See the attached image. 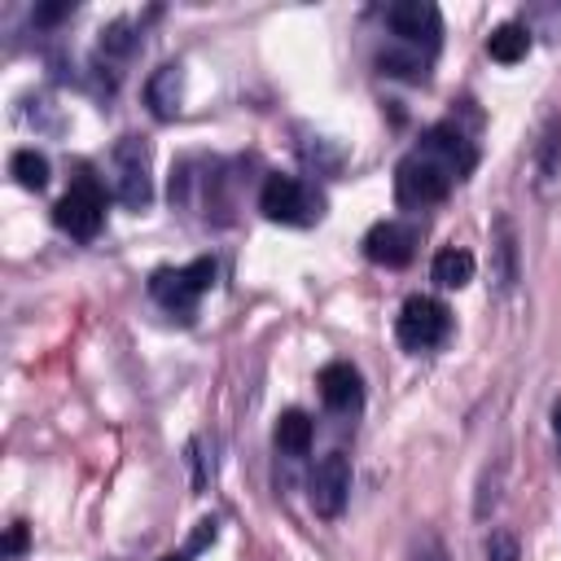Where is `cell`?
Masks as SVG:
<instances>
[{"instance_id":"obj_1","label":"cell","mask_w":561,"mask_h":561,"mask_svg":"<svg viewBox=\"0 0 561 561\" xmlns=\"http://www.w3.org/2000/svg\"><path fill=\"white\" fill-rule=\"evenodd\" d=\"M456 184V171L425 145H416L412 153L399 158L394 167V202L403 210H425V206H438Z\"/></svg>"},{"instance_id":"obj_2","label":"cell","mask_w":561,"mask_h":561,"mask_svg":"<svg viewBox=\"0 0 561 561\" xmlns=\"http://www.w3.org/2000/svg\"><path fill=\"white\" fill-rule=\"evenodd\" d=\"M215 272H219V267H215L210 254H202V259H193V263H184V267H158V272L149 276V298H153L162 311H171V316H180V320H193L202 294L215 285Z\"/></svg>"},{"instance_id":"obj_3","label":"cell","mask_w":561,"mask_h":561,"mask_svg":"<svg viewBox=\"0 0 561 561\" xmlns=\"http://www.w3.org/2000/svg\"><path fill=\"white\" fill-rule=\"evenodd\" d=\"M259 210L272 219V224H289V228H307L324 215V197L320 188H311L302 175H285V171H272L259 188Z\"/></svg>"},{"instance_id":"obj_4","label":"cell","mask_w":561,"mask_h":561,"mask_svg":"<svg viewBox=\"0 0 561 561\" xmlns=\"http://www.w3.org/2000/svg\"><path fill=\"white\" fill-rule=\"evenodd\" d=\"M110 188L114 202L127 210H145L153 202V180H149V140L145 136H123L110 153Z\"/></svg>"},{"instance_id":"obj_5","label":"cell","mask_w":561,"mask_h":561,"mask_svg":"<svg viewBox=\"0 0 561 561\" xmlns=\"http://www.w3.org/2000/svg\"><path fill=\"white\" fill-rule=\"evenodd\" d=\"M53 224L75 241H92L101 232V224H105V188H101V180L92 171H79L75 184L57 197Z\"/></svg>"},{"instance_id":"obj_6","label":"cell","mask_w":561,"mask_h":561,"mask_svg":"<svg viewBox=\"0 0 561 561\" xmlns=\"http://www.w3.org/2000/svg\"><path fill=\"white\" fill-rule=\"evenodd\" d=\"M394 337H399V346L412 351V355L443 346V342L451 337V311H447V302H438V298H430V294H412V298L399 307V316H394Z\"/></svg>"},{"instance_id":"obj_7","label":"cell","mask_w":561,"mask_h":561,"mask_svg":"<svg viewBox=\"0 0 561 561\" xmlns=\"http://www.w3.org/2000/svg\"><path fill=\"white\" fill-rule=\"evenodd\" d=\"M386 26H390L399 48H412V53L434 61L438 35H443V18H438V9L430 0H399V4H390L386 9Z\"/></svg>"},{"instance_id":"obj_8","label":"cell","mask_w":561,"mask_h":561,"mask_svg":"<svg viewBox=\"0 0 561 561\" xmlns=\"http://www.w3.org/2000/svg\"><path fill=\"white\" fill-rule=\"evenodd\" d=\"M307 495H311V508L320 517H342L346 495H351V465H346L342 451H329V456L316 460L311 482H307Z\"/></svg>"},{"instance_id":"obj_9","label":"cell","mask_w":561,"mask_h":561,"mask_svg":"<svg viewBox=\"0 0 561 561\" xmlns=\"http://www.w3.org/2000/svg\"><path fill=\"white\" fill-rule=\"evenodd\" d=\"M416 224H403V219H381L368 228L364 237V259L377 263V267H408L412 254H416Z\"/></svg>"},{"instance_id":"obj_10","label":"cell","mask_w":561,"mask_h":561,"mask_svg":"<svg viewBox=\"0 0 561 561\" xmlns=\"http://www.w3.org/2000/svg\"><path fill=\"white\" fill-rule=\"evenodd\" d=\"M316 386H320V399L329 412H342V416H355L364 408V381H359V368L346 364V359H333L316 373Z\"/></svg>"},{"instance_id":"obj_11","label":"cell","mask_w":561,"mask_h":561,"mask_svg":"<svg viewBox=\"0 0 561 561\" xmlns=\"http://www.w3.org/2000/svg\"><path fill=\"white\" fill-rule=\"evenodd\" d=\"M421 145L425 149H434L451 171H456V180H465L473 167H478V145L465 136V127L456 123V118H447V123H434V127H425V136H421Z\"/></svg>"},{"instance_id":"obj_12","label":"cell","mask_w":561,"mask_h":561,"mask_svg":"<svg viewBox=\"0 0 561 561\" xmlns=\"http://www.w3.org/2000/svg\"><path fill=\"white\" fill-rule=\"evenodd\" d=\"M180 92H184V66H180V61L158 66V70L149 75V83H145V105H149V114H153L158 123H171V118L180 114Z\"/></svg>"},{"instance_id":"obj_13","label":"cell","mask_w":561,"mask_h":561,"mask_svg":"<svg viewBox=\"0 0 561 561\" xmlns=\"http://www.w3.org/2000/svg\"><path fill=\"white\" fill-rule=\"evenodd\" d=\"M272 443H276V451H285V456H307V451H311V416H307L302 408H285V412L276 416Z\"/></svg>"},{"instance_id":"obj_14","label":"cell","mask_w":561,"mask_h":561,"mask_svg":"<svg viewBox=\"0 0 561 561\" xmlns=\"http://www.w3.org/2000/svg\"><path fill=\"white\" fill-rule=\"evenodd\" d=\"M486 53H491V61H504V66L522 61L530 53V26L526 22H500L486 35Z\"/></svg>"},{"instance_id":"obj_15","label":"cell","mask_w":561,"mask_h":561,"mask_svg":"<svg viewBox=\"0 0 561 561\" xmlns=\"http://www.w3.org/2000/svg\"><path fill=\"white\" fill-rule=\"evenodd\" d=\"M377 70H381V75H390V79L425 83V79H430V57H421V53H412V48L390 44V48H381V53H377Z\"/></svg>"},{"instance_id":"obj_16","label":"cell","mask_w":561,"mask_h":561,"mask_svg":"<svg viewBox=\"0 0 561 561\" xmlns=\"http://www.w3.org/2000/svg\"><path fill=\"white\" fill-rule=\"evenodd\" d=\"M430 276H434L443 289H460V285H469V280H473V254H469V250H460V245H447V250H438V254H434Z\"/></svg>"},{"instance_id":"obj_17","label":"cell","mask_w":561,"mask_h":561,"mask_svg":"<svg viewBox=\"0 0 561 561\" xmlns=\"http://www.w3.org/2000/svg\"><path fill=\"white\" fill-rule=\"evenodd\" d=\"M535 167H539V184H543V188H548V184L561 175V118H557V114L543 123V136H539V158H535Z\"/></svg>"},{"instance_id":"obj_18","label":"cell","mask_w":561,"mask_h":561,"mask_svg":"<svg viewBox=\"0 0 561 561\" xmlns=\"http://www.w3.org/2000/svg\"><path fill=\"white\" fill-rule=\"evenodd\" d=\"M9 171H13V180H18L22 188H44V184H48V158H44L39 149H18V153L9 158Z\"/></svg>"},{"instance_id":"obj_19","label":"cell","mask_w":561,"mask_h":561,"mask_svg":"<svg viewBox=\"0 0 561 561\" xmlns=\"http://www.w3.org/2000/svg\"><path fill=\"white\" fill-rule=\"evenodd\" d=\"M136 48H140V35H131V22H127V18H118V22H110V26L101 31V57L127 61Z\"/></svg>"},{"instance_id":"obj_20","label":"cell","mask_w":561,"mask_h":561,"mask_svg":"<svg viewBox=\"0 0 561 561\" xmlns=\"http://www.w3.org/2000/svg\"><path fill=\"white\" fill-rule=\"evenodd\" d=\"M495 254H500V289H513V280H517V237H513V224L504 215L495 219Z\"/></svg>"},{"instance_id":"obj_21","label":"cell","mask_w":561,"mask_h":561,"mask_svg":"<svg viewBox=\"0 0 561 561\" xmlns=\"http://www.w3.org/2000/svg\"><path fill=\"white\" fill-rule=\"evenodd\" d=\"M215 535H219V517H202V522H197V530L188 535V543H184L180 552H167L162 561H193L197 552H206V548L215 543Z\"/></svg>"},{"instance_id":"obj_22","label":"cell","mask_w":561,"mask_h":561,"mask_svg":"<svg viewBox=\"0 0 561 561\" xmlns=\"http://www.w3.org/2000/svg\"><path fill=\"white\" fill-rule=\"evenodd\" d=\"M486 561H522L517 535L513 530H491L486 535Z\"/></svg>"},{"instance_id":"obj_23","label":"cell","mask_w":561,"mask_h":561,"mask_svg":"<svg viewBox=\"0 0 561 561\" xmlns=\"http://www.w3.org/2000/svg\"><path fill=\"white\" fill-rule=\"evenodd\" d=\"M412 561H447L443 539H438V535H421V539L412 543Z\"/></svg>"},{"instance_id":"obj_24","label":"cell","mask_w":561,"mask_h":561,"mask_svg":"<svg viewBox=\"0 0 561 561\" xmlns=\"http://www.w3.org/2000/svg\"><path fill=\"white\" fill-rule=\"evenodd\" d=\"M70 13H75V4H44V9L31 13V22H35V26H53V22L70 18Z\"/></svg>"},{"instance_id":"obj_25","label":"cell","mask_w":561,"mask_h":561,"mask_svg":"<svg viewBox=\"0 0 561 561\" xmlns=\"http://www.w3.org/2000/svg\"><path fill=\"white\" fill-rule=\"evenodd\" d=\"M22 548H26V522H13L4 535V557L13 561V557H22Z\"/></svg>"},{"instance_id":"obj_26","label":"cell","mask_w":561,"mask_h":561,"mask_svg":"<svg viewBox=\"0 0 561 561\" xmlns=\"http://www.w3.org/2000/svg\"><path fill=\"white\" fill-rule=\"evenodd\" d=\"M552 430H557V434H561V399H557V403H552Z\"/></svg>"}]
</instances>
